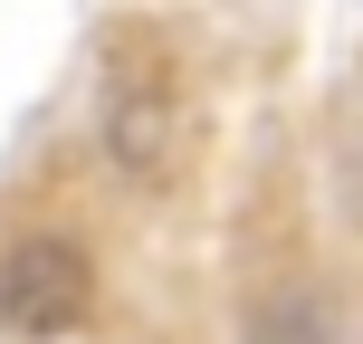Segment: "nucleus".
<instances>
[{
	"label": "nucleus",
	"mask_w": 363,
	"mask_h": 344,
	"mask_svg": "<svg viewBox=\"0 0 363 344\" xmlns=\"http://www.w3.org/2000/svg\"><path fill=\"white\" fill-rule=\"evenodd\" d=\"M86 316H96V268H86L77 239L29 230V239L0 249V326H10V335L48 344V335H77Z\"/></svg>",
	"instance_id": "obj_2"
},
{
	"label": "nucleus",
	"mask_w": 363,
	"mask_h": 344,
	"mask_svg": "<svg viewBox=\"0 0 363 344\" xmlns=\"http://www.w3.org/2000/svg\"><path fill=\"white\" fill-rule=\"evenodd\" d=\"M182 153H191V106H182L172 67L153 48L115 57V87H106V163L125 182H144V192H163L182 172Z\"/></svg>",
	"instance_id": "obj_1"
},
{
	"label": "nucleus",
	"mask_w": 363,
	"mask_h": 344,
	"mask_svg": "<svg viewBox=\"0 0 363 344\" xmlns=\"http://www.w3.org/2000/svg\"><path fill=\"white\" fill-rule=\"evenodd\" d=\"M249 344H325V326H315L306 296H268V306H258V326H249Z\"/></svg>",
	"instance_id": "obj_3"
}]
</instances>
